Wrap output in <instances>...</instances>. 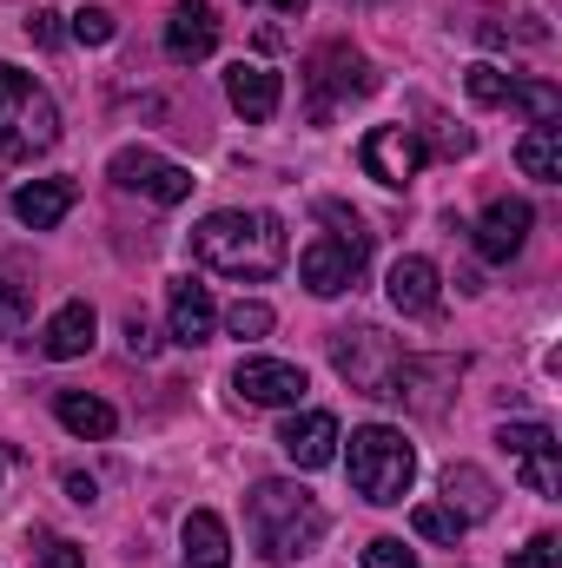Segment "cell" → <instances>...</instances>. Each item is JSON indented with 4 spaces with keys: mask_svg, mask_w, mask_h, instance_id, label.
<instances>
[{
    "mask_svg": "<svg viewBox=\"0 0 562 568\" xmlns=\"http://www.w3.org/2000/svg\"><path fill=\"white\" fill-rule=\"evenodd\" d=\"M192 258L212 265L219 278H272V272H284V258H291V239H284L279 212H245V205H232V212L199 219Z\"/></svg>",
    "mask_w": 562,
    "mask_h": 568,
    "instance_id": "cell-1",
    "label": "cell"
},
{
    "mask_svg": "<svg viewBox=\"0 0 562 568\" xmlns=\"http://www.w3.org/2000/svg\"><path fill=\"white\" fill-rule=\"evenodd\" d=\"M245 529H252V542H259L265 562H304V556L324 542L331 516H324V503H318L304 483L265 476V483H252V496H245Z\"/></svg>",
    "mask_w": 562,
    "mask_h": 568,
    "instance_id": "cell-2",
    "label": "cell"
},
{
    "mask_svg": "<svg viewBox=\"0 0 562 568\" xmlns=\"http://www.w3.org/2000/svg\"><path fill=\"white\" fill-rule=\"evenodd\" d=\"M344 469H351V489H358L364 503L391 509V503H404L411 483H418V449L404 443V429L364 424V429H351V456H344Z\"/></svg>",
    "mask_w": 562,
    "mask_h": 568,
    "instance_id": "cell-3",
    "label": "cell"
},
{
    "mask_svg": "<svg viewBox=\"0 0 562 568\" xmlns=\"http://www.w3.org/2000/svg\"><path fill=\"white\" fill-rule=\"evenodd\" d=\"M53 140H60L53 93L33 73H20V67L0 60V159H33V152H47Z\"/></svg>",
    "mask_w": 562,
    "mask_h": 568,
    "instance_id": "cell-4",
    "label": "cell"
},
{
    "mask_svg": "<svg viewBox=\"0 0 562 568\" xmlns=\"http://www.w3.org/2000/svg\"><path fill=\"white\" fill-rule=\"evenodd\" d=\"M304 87H311V113L331 120L344 100L378 93V67H371L351 40H324V47H311V60H304Z\"/></svg>",
    "mask_w": 562,
    "mask_h": 568,
    "instance_id": "cell-5",
    "label": "cell"
},
{
    "mask_svg": "<svg viewBox=\"0 0 562 568\" xmlns=\"http://www.w3.org/2000/svg\"><path fill=\"white\" fill-rule=\"evenodd\" d=\"M107 179H113V185H127V192L159 199V205L192 199V172H185V165H172V159H159L152 145H120V152L107 159Z\"/></svg>",
    "mask_w": 562,
    "mask_h": 568,
    "instance_id": "cell-6",
    "label": "cell"
},
{
    "mask_svg": "<svg viewBox=\"0 0 562 568\" xmlns=\"http://www.w3.org/2000/svg\"><path fill=\"white\" fill-rule=\"evenodd\" d=\"M423 159H430V145H423L418 126H371L364 145H358V165H364L378 185H391V192H404V185L418 179Z\"/></svg>",
    "mask_w": 562,
    "mask_h": 568,
    "instance_id": "cell-7",
    "label": "cell"
},
{
    "mask_svg": "<svg viewBox=\"0 0 562 568\" xmlns=\"http://www.w3.org/2000/svg\"><path fill=\"white\" fill-rule=\"evenodd\" d=\"M398 357H404V351H398L384 331H338V337H331V364H338L364 397H384V390H391Z\"/></svg>",
    "mask_w": 562,
    "mask_h": 568,
    "instance_id": "cell-8",
    "label": "cell"
},
{
    "mask_svg": "<svg viewBox=\"0 0 562 568\" xmlns=\"http://www.w3.org/2000/svg\"><path fill=\"white\" fill-rule=\"evenodd\" d=\"M364 265H371V252H358V245H344V239H311L304 245V258H298V278L311 297H344L351 284L364 278Z\"/></svg>",
    "mask_w": 562,
    "mask_h": 568,
    "instance_id": "cell-9",
    "label": "cell"
},
{
    "mask_svg": "<svg viewBox=\"0 0 562 568\" xmlns=\"http://www.w3.org/2000/svg\"><path fill=\"white\" fill-rule=\"evenodd\" d=\"M232 390L245 397V404H265V410H284V404H304V371L298 364H284V357H239V371H232Z\"/></svg>",
    "mask_w": 562,
    "mask_h": 568,
    "instance_id": "cell-10",
    "label": "cell"
},
{
    "mask_svg": "<svg viewBox=\"0 0 562 568\" xmlns=\"http://www.w3.org/2000/svg\"><path fill=\"white\" fill-rule=\"evenodd\" d=\"M530 225H536L530 199H490V205H483V219H476V252H483L490 265H510V258L523 252Z\"/></svg>",
    "mask_w": 562,
    "mask_h": 568,
    "instance_id": "cell-11",
    "label": "cell"
},
{
    "mask_svg": "<svg viewBox=\"0 0 562 568\" xmlns=\"http://www.w3.org/2000/svg\"><path fill=\"white\" fill-rule=\"evenodd\" d=\"M212 47H219V13L205 0H179L165 13V60L172 67H199Z\"/></svg>",
    "mask_w": 562,
    "mask_h": 568,
    "instance_id": "cell-12",
    "label": "cell"
},
{
    "mask_svg": "<svg viewBox=\"0 0 562 568\" xmlns=\"http://www.w3.org/2000/svg\"><path fill=\"white\" fill-rule=\"evenodd\" d=\"M165 324H172V344H205L219 331V304L199 278H172L165 291Z\"/></svg>",
    "mask_w": 562,
    "mask_h": 568,
    "instance_id": "cell-13",
    "label": "cell"
},
{
    "mask_svg": "<svg viewBox=\"0 0 562 568\" xmlns=\"http://www.w3.org/2000/svg\"><path fill=\"white\" fill-rule=\"evenodd\" d=\"M338 417L331 410H304V417H291L279 429V449L298 463V469H324V463H338Z\"/></svg>",
    "mask_w": 562,
    "mask_h": 568,
    "instance_id": "cell-14",
    "label": "cell"
},
{
    "mask_svg": "<svg viewBox=\"0 0 562 568\" xmlns=\"http://www.w3.org/2000/svg\"><path fill=\"white\" fill-rule=\"evenodd\" d=\"M225 100H232V113L239 120H272L279 113V100H284V80L272 73V67H252V60H239L232 73H225Z\"/></svg>",
    "mask_w": 562,
    "mask_h": 568,
    "instance_id": "cell-15",
    "label": "cell"
},
{
    "mask_svg": "<svg viewBox=\"0 0 562 568\" xmlns=\"http://www.w3.org/2000/svg\"><path fill=\"white\" fill-rule=\"evenodd\" d=\"M384 291H391V304H398L404 317H430V311L443 304V272H436L430 258L411 252V258H398V265H391V284H384Z\"/></svg>",
    "mask_w": 562,
    "mask_h": 568,
    "instance_id": "cell-16",
    "label": "cell"
},
{
    "mask_svg": "<svg viewBox=\"0 0 562 568\" xmlns=\"http://www.w3.org/2000/svg\"><path fill=\"white\" fill-rule=\"evenodd\" d=\"M93 331H100L93 304H87V297H73V304H60V311L47 317V331H40V351H47L53 364H67V357H87V351H93Z\"/></svg>",
    "mask_w": 562,
    "mask_h": 568,
    "instance_id": "cell-17",
    "label": "cell"
},
{
    "mask_svg": "<svg viewBox=\"0 0 562 568\" xmlns=\"http://www.w3.org/2000/svg\"><path fill=\"white\" fill-rule=\"evenodd\" d=\"M67 212H73V179H33V185L13 192V219L27 232H53Z\"/></svg>",
    "mask_w": 562,
    "mask_h": 568,
    "instance_id": "cell-18",
    "label": "cell"
},
{
    "mask_svg": "<svg viewBox=\"0 0 562 568\" xmlns=\"http://www.w3.org/2000/svg\"><path fill=\"white\" fill-rule=\"evenodd\" d=\"M53 417L73 429L80 443H107V436L120 429V410H113L107 397H93V390H60V397H53Z\"/></svg>",
    "mask_w": 562,
    "mask_h": 568,
    "instance_id": "cell-19",
    "label": "cell"
},
{
    "mask_svg": "<svg viewBox=\"0 0 562 568\" xmlns=\"http://www.w3.org/2000/svg\"><path fill=\"white\" fill-rule=\"evenodd\" d=\"M443 509H456L463 523H483V516H496V483L476 469V463H450L443 469Z\"/></svg>",
    "mask_w": 562,
    "mask_h": 568,
    "instance_id": "cell-20",
    "label": "cell"
},
{
    "mask_svg": "<svg viewBox=\"0 0 562 568\" xmlns=\"http://www.w3.org/2000/svg\"><path fill=\"white\" fill-rule=\"evenodd\" d=\"M510 456H516V476H523V489H530V496H543V503H556V496H562L556 429H543L536 443H523V449H510Z\"/></svg>",
    "mask_w": 562,
    "mask_h": 568,
    "instance_id": "cell-21",
    "label": "cell"
},
{
    "mask_svg": "<svg viewBox=\"0 0 562 568\" xmlns=\"http://www.w3.org/2000/svg\"><path fill=\"white\" fill-rule=\"evenodd\" d=\"M179 536H185V568H225L232 562V529H225V516L192 509Z\"/></svg>",
    "mask_w": 562,
    "mask_h": 568,
    "instance_id": "cell-22",
    "label": "cell"
},
{
    "mask_svg": "<svg viewBox=\"0 0 562 568\" xmlns=\"http://www.w3.org/2000/svg\"><path fill=\"white\" fill-rule=\"evenodd\" d=\"M516 165H523L530 179L556 185L562 179V126H530V133L516 140Z\"/></svg>",
    "mask_w": 562,
    "mask_h": 568,
    "instance_id": "cell-23",
    "label": "cell"
},
{
    "mask_svg": "<svg viewBox=\"0 0 562 568\" xmlns=\"http://www.w3.org/2000/svg\"><path fill=\"white\" fill-rule=\"evenodd\" d=\"M33 324V278L0 265V337H20Z\"/></svg>",
    "mask_w": 562,
    "mask_h": 568,
    "instance_id": "cell-24",
    "label": "cell"
},
{
    "mask_svg": "<svg viewBox=\"0 0 562 568\" xmlns=\"http://www.w3.org/2000/svg\"><path fill=\"white\" fill-rule=\"evenodd\" d=\"M411 529H418L423 542H456L470 523H463L456 509H443V503H418V509H411Z\"/></svg>",
    "mask_w": 562,
    "mask_h": 568,
    "instance_id": "cell-25",
    "label": "cell"
},
{
    "mask_svg": "<svg viewBox=\"0 0 562 568\" xmlns=\"http://www.w3.org/2000/svg\"><path fill=\"white\" fill-rule=\"evenodd\" d=\"M272 324H279V317H272V304H259V297H239V304L225 311V331H232L239 344H259Z\"/></svg>",
    "mask_w": 562,
    "mask_h": 568,
    "instance_id": "cell-26",
    "label": "cell"
},
{
    "mask_svg": "<svg viewBox=\"0 0 562 568\" xmlns=\"http://www.w3.org/2000/svg\"><path fill=\"white\" fill-rule=\"evenodd\" d=\"M318 219L331 225V239H344V245H358V252H371V232H364V219L344 205V199H318Z\"/></svg>",
    "mask_w": 562,
    "mask_h": 568,
    "instance_id": "cell-27",
    "label": "cell"
},
{
    "mask_svg": "<svg viewBox=\"0 0 562 568\" xmlns=\"http://www.w3.org/2000/svg\"><path fill=\"white\" fill-rule=\"evenodd\" d=\"M463 87H470V100H476V106H503V100H510V73H503V67H490V60H476V67L463 73Z\"/></svg>",
    "mask_w": 562,
    "mask_h": 568,
    "instance_id": "cell-28",
    "label": "cell"
},
{
    "mask_svg": "<svg viewBox=\"0 0 562 568\" xmlns=\"http://www.w3.org/2000/svg\"><path fill=\"white\" fill-rule=\"evenodd\" d=\"M67 33H73V40H80V47H107V40H113V33H120V20H113V13H107V7H80V13H73V27H67Z\"/></svg>",
    "mask_w": 562,
    "mask_h": 568,
    "instance_id": "cell-29",
    "label": "cell"
},
{
    "mask_svg": "<svg viewBox=\"0 0 562 568\" xmlns=\"http://www.w3.org/2000/svg\"><path fill=\"white\" fill-rule=\"evenodd\" d=\"M33 556H40V568H87V556L53 529H33Z\"/></svg>",
    "mask_w": 562,
    "mask_h": 568,
    "instance_id": "cell-30",
    "label": "cell"
},
{
    "mask_svg": "<svg viewBox=\"0 0 562 568\" xmlns=\"http://www.w3.org/2000/svg\"><path fill=\"white\" fill-rule=\"evenodd\" d=\"M364 568H418V549H404V536H371Z\"/></svg>",
    "mask_w": 562,
    "mask_h": 568,
    "instance_id": "cell-31",
    "label": "cell"
},
{
    "mask_svg": "<svg viewBox=\"0 0 562 568\" xmlns=\"http://www.w3.org/2000/svg\"><path fill=\"white\" fill-rule=\"evenodd\" d=\"M510 568H562V542L556 536H530V542L510 556Z\"/></svg>",
    "mask_w": 562,
    "mask_h": 568,
    "instance_id": "cell-32",
    "label": "cell"
},
{
    "mask_svg": "<svg viewBox=\"0 0 562 568\" xmlns=\"http://www.w3.org/2000/svg\"><path fill=\"white\" fill-rule=\"evenodd\" d=\"M27 40H33V47H60V40H67V27H60V13H53V7H40V13H27Z\"/></svg>",
    "mask_w": 562,
    "mask_h": 568,
    "instance_id": "cell-33",
    "label": "cell"
},
{
    "mask_svg": "<svg viewBox=\"0 0 562 568\" xmlns=\"http://www.w3.org/2000/svg\"><path fill=\"white\" fill-rule=\"evenodd\" d=\"M127 351H133V357H152V351H159V337H152L145 317H127Z\"/></svg>",
    "mask_w": 562,
    "mask_h": 568,
    "instance_id": "cell-34",
    "label": "cell"
},
{
    "mask_svg": "<svg viewBox=\"0 0 562 568\" xmlns=\"http://www.w3.org/2000/svg\"><path fill=\"white\" fill-rule=\"evenodd\" d=\"M67 496H73V503H93L100 489H93V476H80V469H67Z\"/></svg>",
    "mask_w": 562,
    "mask_h": 568,
    "instance_id": "cell-35",
    "label": "cell"
},
{
    "mask_svg": "<svg viewBox=\"0 0 562 568\" xmlns=\"http://www.w3.org/2000/svg\"><path fill=\"white\" fill-rule=\"evenodd\" d=\"M265 7H272V13H291V20L304 13V0H265Z\"/></svg>",
    "mask_w": 562,
    "mask_h": 568,
    "instance_id": "cell-36",
    "label": "cell"
}]
</instances>
